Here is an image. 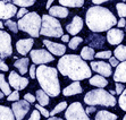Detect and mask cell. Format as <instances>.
Here are the masks:
<instances>
[{
  "label": "cell",
  "instance_id": "cell-16",
  "mask_svg": "<svg viewBox=\"0 0 126 120\" xmlns=\"http://www.w3.org/2000/svg\"><path fill=\"white\" fill-rule=\"evenodd\" d=\"M124 39V32L122 29L111 28L107 33V40L111 45H118Z\"/></svg>",
  "mask_w": 126,
  "mask_h": 120
},
{
  "label": "cell",
  "instance_id": "cell-15",
  "mask_svg": "<svg viewBox=\"0 0 126 120\" xmlns=\"http://www.w3.org/2000/svg\"><path fill=\"white\" fill-rule=\"evenodd\" d=\"M33 39H22V40H18L16 42V50L17 52L22 56H25L26 53H29L31 51L33 47Z\"/></svg>",
  "mask_w": 126,
  "mask_h": 120
},
{
  "label": "cell",
  "instance_id": "cell-44",
  "mask_svg": "<svg viewBox=\"0 0 126 120\" xmlns=\"http://www.w3.org/2000/svg\"><path fill=\"white\" fill-rule=\"evenodd\" d=\"M30 76H31V78H35V76H36V69H35V65H32V66L30 67Z\"/></svg>",
  "mask_w": 126,
  "mask_h": 120
},
{
  "label": "cell",
  "instance_id": "cell-33",
  "mask_svg": "<svg viewBox=\"0 0 126 120\" xmlns=\"http://www.w3.org/2000/svg\"><path fill=\"white\" fill-rule=\"evenodd\" d=\"M83 42V39L79 38V36H74L72 40H69V43H68V47L70 48L72 50H75L77 47H79V43Z\"/></svg>",
  "mask_w": 126,
  "mask_h": 120
},
{
  "label": "cell",
  "instance_id": "cell-31",
  "mask_svg": "<svg viewBox=\"0 0 126 120\" xmlns=\"http://www.w3.org/2000/svg\"><path fill=\"white\" fill-rule=\"evenodd\" d=\"M68 108V106H67V102H65V101H63V102H60V103H58L55 108H53V110L51 112H50V116H55V114H57V113H59V112H62L63 110H65V109H67Z\"/></svg>",
  "mask_w": 126,
  "mask_h": 120
},
{
  "label": "cell",
  "instance_id": "cell-34",
  "mask_svg": "<svg viewBox=\"0 0 126 120\" xmlns=\"http://www.w3.org/2000/svg\"><path fill=\"white\" fill-rule=\"evenodd\" d=\"M116 9H117V14L118 16H120L122 18L126 17V3L119 2L116 5Z\"/></svg>",
  "mask_w": 126,
  "mask_h": 120
},
{
  "label": "cell",
  "instance_id": "cell-50",
  "mask_svg": "<svg viewBox=\"0 0 126 120\" xmlns=\"http://www.w3.org/2000/svg\"><path fill=\"white\" fill-rule=\"evenodd\" d=\"M106 2L105 0H93V3L94 5H101V3Z\"/></svg>",
  "mask_w": 126,
  "mask_h": 120
},
{
  "label": "cell",
  "instance_id": "cell-8",
  "mask_svg": "<svg viewBox=\"0 0 126 120\" xmlns=\"http://www.w3.org/2000/svg\"><path fill=\"white\" fill-rule=\"evenodd\" d=\"M13 54L12 36L5 31H0V58L6 59Z\"/></svg>",
  "mask_w": 126,
  "mask_h": 120
},
{
  "label": "cell",
  "instance_id": "cell-42",
  "mask_svg": "<svg viewBox=\"0 0 126 120\" xmlns=\"http://www.w3.org/2000/svg\"><path fill=\"white\" fill-rule=\"evenodd\" d=\"M26 14H29V12H27V9H26V8H21V9H19V10L17 12V15H16V17L21 19V18H23Z\"/></svg>",
  "mask_w": 126,
  "mask_h": 120
},
{
  "label": "cell",
  "instance_id": "cell-43",
  "mask_svg": "<svg viewBox=\"0 0 126 120\" xmlns=\"http://www.w3.org/2000/svg\"><path fill=\"white\" fill-rule=\"evenodd\" d=\"M116 90H115V92H116V93L117 94H120V95H122V93H123L124 92V85L122 84V83H116Z\"/></svg>",
  "mask_w": 126,
  "mask_h": 120
},
{
  "label": "cell",
  "instance_id": "cell-1",
  "mask_svg": "<svg viewBox=\"0 0 126 120\" xmlns=\"http://www.w3.org/2000/svg\"><path fill=\"white\" fill-rule=\"evenodd\" d=\"M57 70H59L63 76H67L75 82L91 77V70L88 64L81 58V56L76 54L63 56L57 65Z\"/></svg>",
  "mask_w": 126,
  "mask_h": 120
},
{
  "label": "cell",
  "instance_id": "cell-21",
  "mask_svg": "<svg viewBox=\"0 0 126 120\" xmlns=\"http://www.w3.org/2000/svg\"><path fill=\"white\" fill-rule=\"evenodd\" d=\"M49 15L52 17L66 18L68 16V9L62 6H53L49 9Z\"/></svg>",
  "mask_w": 126,
  "mask_h": 120
},
{
  "label": "cell",
  "instance_id": "cell-26",
  "mask_svg": "<svg viewBox=\"0 0 126 120\" xmlns=\"http://www.w3.org/2000/svg\"><path fill=\"white\" fill-rule=\"evenodd\" d=\"M0 90L5 95L9 96L12 94V91H10V85L8 84V82H6L5 79V75L0 73Z\"/></svg>",
  "mask_w": 126,
  "mask_h": 120
},
{
  "label": "cell",
  "instance_id": "cell-20",
  "mask_svg": "<svg viewBox=\"0 0 126 120\" xmlns=\"http://www.w3.org/2000/svg\"><path fill=\"white\" fill-rule=\"evenodd\" d=\"M82 91H83V88L81 86V84L79 82H74L70 85H68L66 88H64L63 94H64L65 96H72V95H76V94L82 93Z\"/></svg>",
  "mask_w": 126,
  "mask_h": 120
},
{
  "label": "cell",
  "instance_id": "cell-45",
  "mask_svg": "<svg viewBox=\"0 0 126 120\" xmlns=\"http://www.w3.org/2000/svg\"><path fill=\"white\" fill-rule=\"evenodd\" d=\"M0 70L2 71H8V66L2 61V59L0 58Z\"/></svg>",
  "mask_w": 126,
  "mask_h": 120
},
{
  "label": "cell",
  "instance_id": "cell-3",
  "mask_svg": "<svg viewBox=\"0 0 126 120\" xmlns=\"http://www.w3.org/2000/svg\"><path fill=\"white\" fill-rule=\"evenodd\" d=\"M36 78L42 91L48 96H58L60 93V84L58 79V71L56 68L48 67L46 65L36 68Z\"/></svg>",
  "mask_w": 126,
  "mask_h": 120
},
{
  "label": "cell",
  "instance_id": "cell-22",
  "mask_svg": "<svg viewBox=\"0 0 126 120\" xmlns=\"http://www.w3.org/2000/svg\"><path fill=\"white\" fill-rule=\"evenodd\" d=\"M29 64H30V60L27 58H21V59H17L14 62V66L19 70V73L22 75H24V74H26L27 69H29Z\"/></svg>",
  "mask_w": 126,
  "mask_h": 120
},
{
  "label": "cell",
  "instance_id": "cell-35",
  "mask_svg": "<svg viewBox=\"0 0 126 120\" xmlns=\"http://www.w3.org/2000/svg\"><path fill=\"white\" fill-rule=\"evenodd\" d=\"M5 26L8 27V29H10L13 33H17L18 32V25H17V23L13 22L12 19L6 21V23H5Z\"/></svg>",
  "mask_w": 126,
  "mask_h": 120
},
{
  "label": "cell",
  "instance_id": "cell-2",
  "mask_svg": "<svg viewBox=\"0 0 126 120\" xmlns=\"http://www.w3.org/2000/svg\"><path fill=\"white\" fill-rule=\"evenodd\" d=\"M85 22L92 32L110 31L117 24V19L108 8L99 6L90 7L85 15Z\"/></svg>",
  "mask_w": 126,
  "mask_h": 120
},
{
  "label": "cell",
  "instance_id": "cell-9",
  "mask_svg": "<svg viewBox=\"0 0 126 120\" xmlns=\"http://www.w3.org/2000/svg\"><path fill=\"white\" fill-rule=\"evenodd\" d=\"M31 59L34 65H42L48 64V62L53 61V56L48 51V50L44 49H38V50H32L31 52Z\"/></svg>",
  "mask_w": 126,
  "mask_h": 120
},
{
  "label": "cell",
  "instance_id": "cell-28",
  "mask_svg": "<svg viewBox=\"0 0 126 120\" xmlns=\"http://www.w3.org/2000/svg\"><path fill=\"white\" fill-rule=\"evenodd\" d=\"M95 53H94V50L91 47H84L82 49V52H81V58L83 60H93Z\"/></svg>",
  "mask_w": 126,
  "mask_h": 120
},
{
  "label": "cell",
  "instance_id": "cell-37",
  "mask_svg": "<svg viewBox=\"0 0 126 120\" xmlns=\"http://www.w3.org/2000/svg\"><path fill=\"white\" fill-rule=\"evenodd\" d=\"M118 103H119V107L122 108V110L126 111V88L124 90V92L122 93V95H120Z\"/></svg>",
  "mask_w": 126,
  "mask_h": 120
},
{
  "label": "cell",
  "instance_id": "cell-46",
  "mask_svg": "<svg viewBox=\"0 0 126 120\" xmlns=\"http://www.w3.org/2000/svg\"><path fill=\"white\" fill-rule=\"evenodd\" d=\"M109 61H110V66H111V67H117L118 62H119L115 57H111V58L109 59Z\"/></svg>",
  "mask_w": 126,
  "mask_h": 120
},
{
  "label": "cell",
  "instance_id": "cell-51",
  "mask_svg": "<svg viewBox=\"0 0 126 120\" xmlns=\"http://www.w3.org/2000/svg\"><path fill=\"white\" fill-rule=\"evenodd\" d=\"M51 5H52V0H49V1L47 2V7H46V8L50 9V8H51Z\"/></svg>",
  "mask_w": 126,
  "mask_h": 120
},
{
  "label": "cell",
  "instance_id": "cell-7",
  "mask_svg": "<svg viewBox=\"0 0 126 120\" xmlns=\"http://www.w3.org/2000/svg\"><path fill=\"white\" fill-rule=\"evenodd\" d=\"M65 117L66 120H91L88 114L85 113V110L79 102L72 103L66 110Z\"/></svg>",
  "mask_w": 126,
  "mask_h": 120
},
{
  "label": "cell",
  "instance_id": "cell-10",
  "mask_svg": "<svg viewBox=\"0 0 126 120\" xmlns=\"http://www.w3.org/2000/svg\"><path fill=\"white\" fill-rule=\"evenodd\" d=\"M30 109H31V106L25 100H19L12 106L13 113H14L16 120H23L26 113L30 111Z\"/></svg>",
  "mask_w": 126,
  "mask_h": 120
},
{
  "label": "cell",
  "instance_id": "cell-25",
  "mask_svg": "<svg viewBox=\"0 0 126 120\" xmlns=\"http://www.w3.org/2000/svg\"><path fill=\"white\" fill-rule=\"evenodd\" d=\"M94 120H117V116L106 110H101L97 113Z\"/></svg>",
  "mask_w": 126,
  "mask_h": 120
},
{
  "label": "cell",
  "instance_id": "cell-56",
  "mask_svg": "<svg viewBox=\"0 0 126 120\" xmlns=\"http://www.w3.org/2000/svg\"><path fill=\"white\" fill-rule=\"evenodd\" d=\"M125 27H126V26H125Z\"/></svg>",
  "mask_w": 126,
  "mask_h": 120
},
{
  "label": "cell",
  "instance_id": "cell-4",
  "mask_svg": "<svg viewBox=\"0 0 126 120\" xmlns=\"http://www.w3.org/2000/svg\"><path fill=\"white\" fill-rule=\"evenodd\" d=\"M42 17L39 16L38 13L31 12L26 14L23 18L18 21V29L23 32L29 33L32 38H39L40 36V29H41Z\"/></svg>",
  "mask_w": 126,
  "mask_h": 120
},
{
  "label": "cell",
  "instance_id": "cell-47",
  "mask_svg": "<svg viewBox=\"0 0 126 120\" xmlns=\"http://www.w3.org/2000/svg\"><path fill=\"white\" fill-rule=\"evenodd\" d=\"M117 26H118V27H124V26H126V21L124 19V18H120L119 21H118V23H117Z\"/></svg>",
  "mask_w": 126,
  "mask_h": 120
},
{
  "label": "cell",
  "instance_id": "cell-32",
  "mask_svg": "<svg viewBox=\"0 0 126 120\" xmlns=\"http://www.w3.org/2000/svg\"><path fill=\"white\" fill-rule=\"evenodd\" d=\"M13 5L19 6L21 8H25V7H30L34 5V1L33 0H15V1H13Z\"/></svg>",
  "mask_w": 126,
  "mask_h": 120
},
{
  "label": "cell",
  "instance_id": "cell-6",
  "mask_svg": "<svg viewBox=\"0 0 126 120\" xmlns=\"http://www.w3.org/2000/svg\"><path fill=\"white\" fill-rule=\"evenodd\" d=\"M64 32L58 19L50 15L42 16V24L40 29V35L49 36V38H62Z\"/></svg>",
  "mask_w": 126,
  "mask_h": 120
},
{
  "label": "cell",
  "instance_id": "cell-19",
  "mask_svg": "<svg viewBox=\"0 0 126 120\" xmlns=\"http://www.w3.org/2000/svg\"><path fill=\"white\" fill-rule=\"evenodd\" d=\"M86 42L91 45L92 49L93 48L100 49V48H102L105 45V38L102 35H100V34H90L86 39Z\"/></svg>",
  "mask_w": 126,
  "mask_h": 120
},
{
  "label": "cell",
  "instance_id": "cell-49",
  "mask_svg": "<svg viewBox=\"0 0 126 120\" xmlns=\"http://www.w3.org/2000/svg\"><path fill=\"white\" fill-rule=\"evenodd\" d=\"M62 40H63V42H69V35H68V34L63 35L62 36Z\"/></svg>",
  "mask_w": 126,
  "mask_h": 120
},
{
  "label": "cell",
  "instance_id": "cell-17",
  "mask_svg": "<svg viewBox=\"0 0 126 120\" xmlns=\"http://www.w3.org/2000/svg\"><path fill=\"white\" fill-rule=\"evenodd\" d=\"M83 28V19L79 16H74L73 21L70 22L68 24L67 26H66V29H67V32L72 35H76L79 34Z\"/></svg>",
  "mask_w": 126,
  "mask_h": 120
},
{
  "label": "cell",
  "instance_id": "cell-13",
  "mask_svg": "<svg viewBox=\"0 0 126 120\" xmlns=\"http://www.w3.org/2000/svg\"><path fill=\"white\" fill-rule=\"evenodd\" d=\"M92 70L97 71L100 76L102 77H109L111 75V66L110 64L106 61H92L91 62Z\"/></svg>",
  "mask_w": 126,
  "mask_h": 120
},
{
  "label": "cell",
  "instance_id": "cell-54",
  "mask_svg": "<svg viewBox=\"0 0 126 120\" xmlns=\"http://www.w3.org/2000/svg\"><path fill=\"white\" fill-rule=\"evenodd\" d=\"M3 95H5V94H3L2 92L0 91V100H1V99H2V97H3Z\"/></svg>",
  "mask_w": 126,
  "mask_h": 120
},
{
  "label": "cell",
  "instance_id": "cell-12",
  "mask_svg": "<svg viewBox=\"0 0 126 120\" xmlns=\"http://www.w3.org/2000/svg\"><path fill=\"white\" fill-rule=\"evenodd\" d=\"M8 82H9V85L13 88H15V91H22V90H24L29 85V79L26 77H21L15 71H10Z\"/></svg>",
  "mask_w": 126,
  "mask_h": 120
},
{
  "label": "cell",
  "instance_id": "cell-38",
  "mask_svg": "<svg viewBox=\"0 0 126 120\" xmlns=\"http://www.w3.org/2000/svg\"><path fill=\"white\" fill-rule=\"evenodd\" d=\"M35 110H38V111L40 112V114H41V116H44L46 118H48L50 116V112L48 111L47 109H44L42 106H40V104H35Z\"/></svg>",
  "mask_w": 126,
  "mask_h": 120
},
{
  "label": "cell",
  "instance_id": "cell-52",
  "mask_svg": "<svg viewBox=\"0 0 126 120\" xmlns=\"http://www.w3.org/2000/svg\"><path fill=\"white\" fill-rule=\"evenodd\" d=\"M47 120H63L62 118H57V117H51V118H48Z\"/></svg>",
  "mask_w": 126,
  "mask_h": 120
},
{
  "label": "cell",
  "instance_id": "cell-39",
  "mask_svg": "<svg viewBox=\"0 0 126 120\" xmlns=\"http://www.w3.org/2000/svg\"><path fill=\"white\" fill-rule=\"evenodd\" d=\"M7 100H8V101H12V102H17V101H19V93H18V91L12 92V94L7 97Z\"/></svg>",
  "mask_w": 126,
  "mask_h": 120
},
{
  "label": "cell",
  "instance_id": "cell-23",
  "mask_svg": "<svg viewBox=\"0 0 126 120\" xmlns=\"http://www.w3.org/2000/svg\"><path fill=\"white\" fill-rule=\"evenodd\" d=\"M90 84L93 85V86H97V87H99V88H103L108 85V80H107L105 77L100 76V75H95V76L91 77Z\"/></svg>",
  "mask_w": 126,
  "mask_h": 120
},
{
  "label": "cell",
  "instance_id": "cell-14",
  "mask_svg": "<svg viewBox=\"0 0 126 120\" xmlns=\"http://www.w3.org/2000/svg\"><path fill=\"white\" fill-rule=\"evenodd\" d=\"M42 43L46 45V48L48 49L51 54L53 56H64L65 52H66V47L64 44H60V43H56V42H51L49 40H43Z\"/></svg>",
  "mask_w": 126,
  "mask_h": 120
},
{
  "label": "cell",
  "instance_id": "cell-18",
  "mask_svg": "<svg viewBox=\"0 0 126 120\" xmlns=\"http://www.w3.org/2000/svg\"><path fill=\"white\" fill-rule=\"evenodd\" d=\"M114 80L116 83H126V61L119 64L116 67L114 74Z\"/></svg>",
  "mask_w": 126,
  "mask_h": 120
},
{
  "label": "cell",
  "instance_id": "cell-41",
  "mask_svg": "<svg viewBox=\"0 0 126 120\" xmlns=\"http://www.w3.org/2000/svg\"><path fill=\"white\" fill-rule=\"evenodd\" d=\"M40 118H41L40 112L38 110H34V111H32V114H31V117H30L29 120H40Z\"/></svg>",
  "mask_w": 126,
  "mask_h": 120
},
{
  "label": "cell",
  "instance_id": "cell-48",
  "mask_svg": "<svg viewBox=\"0 0 126 120\" xmlns=\"http://www.w3.org/2000/svg\"><path fill=\"white\" fill-rule=\"evenodd\" d=\"M94 111H95V108H94V107H88L86 110H85V113L89 114V113H92V112H94Z\"/></svg>",
  "mask_w": 126,
  "mask_h": 120
},
{
  "label": "cell",
  "instance_id": "cell-27",
  "mask_svg": "<svg viewBox=\"0 0 126 120\" xmlns=\"http://www.w3.org/2000/svg\"><path fill=\"white\" fill-rule=\"evenodd\" d=\"M115 58L119 61H126V47L125 45H118L114 51Z\"/></svg>",
  "mask_w": 126,
  "mask_h": 120
},
{
  "label": "cell",
  "instance_id": "cell-53",
  "mask_svg": "<svg viewBox=\"0 0 126 120\" xmlns=\"http://www.w3.org/2000/svg\"><path fill=\"white\" fill-rule=\"evenodd\" d=\"M3 26H5V24L2 22H0V28H3Z\"/></svg>",
  "mask_w": 126,
  "mask_h": 120
},
{
  "label": "cell",
  "instance_id": "cell-36",
  "mask_svg": "<svg viewBox=\"0 0 126 120\" xmlns=\"http://www.w3.org/2000/svg\"><path fill=\"white\" fill-rule=\"evenodd\" d=\"M98 59H110L111 58V51H109V50H107V51H100V52H97L95 53V56Z\"/></svg>",
  "mask_w": 126,
  "mask_h": 120
},
{
  "label": "cell",
  "instance_id": "cell-29",
  "mask_svg": "<svg viewBox=\"0 0 126 120\" xmlns=\"http://www.w3.org/2000/svg\"><path fill=\"white\" fill-rule=\"evenodd\" d=\"M59 3L63 5V7H73V8H79V7H82L83 5H84V1H83V0H72V1H68V0H60Z\"/></svg>",
  "mask_w": 126,
  "mask_h": 120
},
{
  "label": "cell",
  "instance_id": "cell-24",
  "mask_svg": "<svg viewBox=\"0 0 126 120\" xmlns=\"http://www.w3.org/2000/svg\"><path fill=\"white\" fill-rule=\"evenodd\" d=\"M0 120H16L12 109L0 106Z\"/></svg>",
  "mask_w": 126,
  "mask_h": 120
},
{
  "label": "cell",
  "instance_id": "cell-40",
  "mask_svg": "<svg viewBox=\"0 0 126 120\" xmlns=\"http://www.w3.org/2000/svg\"><path fill=\"white\" fill-rule=\"evenodd\" d=\"M35 99H36V97H35L34 95H32L31 93H26L25 95H24V100H25V101H27L30 104H31V103H34L35 102Z\"/></svg>",
  "mask_w": 126,
  "mask_h": 120
},
{
  "label": "cell",
  "instance_id": "cell-11",
  "mask_svg": "<svg viewBox=\"0 0 126 120\" xmlns=\"http://www.w3.org/2000/svg\"><path fill=\"white\" fill-rule=\"evenodd\" d=\"M17 15V7L10 1H0V19L9 21Z\"/></svg>",
  "mask_w": 126,
  "mask_h": 120
},
{
  "label": "cell",
  "instance_id": "cell-55",
  "mask_svg": "<svg viewBox=\"0 0 126 120\" xmlns=\"http://www.w3.org/2000/svg\"><path fill=\"white\" fill-rule=\"evenodd\" d=\"M123 120H126V116H125V117H124V119Z\"/></svg>",
  "mask_w": 126,
  "mask_h": 120
},
{
  "label": "cell",
  "instance_id": "cell-30",
  "mask_svg": "<svg viewBox=\"0 0 126 120\" xmlns=\"http://www.w3.org/2000/svg\"><path fill=\"white\" fill-rule=\"evenodd\" d=\"M36 100L39 101L40 106H48L49 104V96L42 90H38L36 91Z\"/></svg>",
  "mask_w": 126,
  "mask_h": 120
},
{
  "label": "cell",
  "instance_id": "cell-5",
  "mask_svg": "<svg viewBox=\"0 0 126 120\" xmlns=\"http://www.w3.org/2000/svg\"><path fill=\"white\" fill-rule=\"evenodd\" d=\"M84 102L90 107L94 106H103V107H115L116 99L114 95L105 91L102 88H97L90 91L84 96Z\"/></svg>",
  "mask_w": 126,
  "mask_h": 120
}]
</instances>
